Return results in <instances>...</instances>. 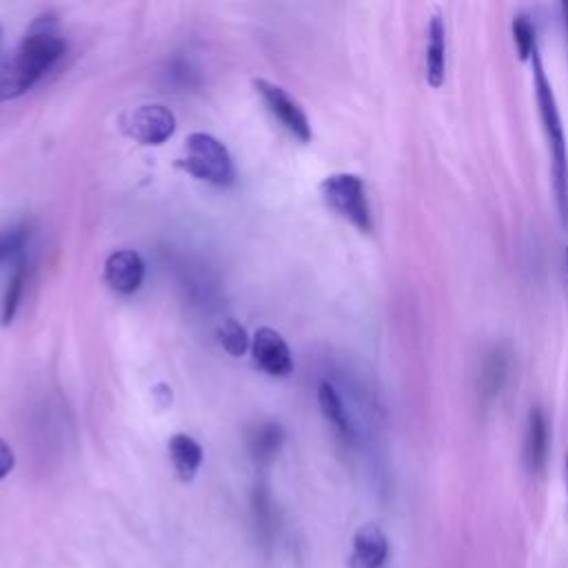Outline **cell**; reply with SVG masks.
Masks as SVG:
<instances>
[{
	"mask_svg": "<svg viewBox=\"0 0 568 568\" xmlns=\"http://www.w3.org/2000/svg\"><path fill=\"white\" fill-rule=\"evenodd\" d=\"M67 43L50 19H39L10 59H0V101L30 92L65 54Z\"/></svg>",
	"mask_w": 568,
	"mask_h": 568,
	"instance_id": "obj_1",
	"label": "cell"
},
{
	"mask_svg": "<svg viewBox=\"0 0 568 568\" xmlns=\"http://www.w3.org/2000/svg\"><path fill=\"white\" fill-rule=\"evenodd\" d=\"M530 65H533V87H535L537 112H539V120H541L548 158H550L553 193H555L561 227L568 229V145H566L564 123H561V114L557 107L553 85L544 72L539 50L533 54Z\"/></svg>",
	"mask_w": 568,
	"mask_h": 568,
	"instance_id": "obj_2",
	"label": "cell"
},
{
	"mask_svg": "<svg viewBox=\"0 0 568 568\" xmlns=\"http://www.w3.org/2000/svg\"><path fill=\"white\" fill-rule=\"evenodd\" d=\"M176 167L215 187H231L235 182V167L231 154L211 134H191L185 143L182 156L176 160Z\"/></svg>",
	"mask_w": 568,
	"mask_h": 568,
	"instance_id": "obj_3",
	"label": "cell"
},
{
	"mask_svg": "<svg viewBox=\"0 0 568 568\" xmlns=\"http://www.w3.org/2000/svg\"><path fill=\"white\" fill-rule=\"evenodd\" d=\"M323 198L334 213L362 233L374 231V213L367 187L356 173H334L323 182Z\"/></svg>",
	"mask_w": 568,
	"mask_h": 568,
	"instance_id": "obj_4",
	"label": "cell"
},
{
	"mask_svg": "<svg viewBox=\"0 0 568 568\" xmlns=\"http://www.w3.org/2000/svg\"><path fill=\"white\" fill-rule=\"evenodd\" d=\"M120 132L140 145H162L176 132V116L165 105H140L129 109L118 120Z\"/></svg>",
	"mask_w": 568,
	"mask_h": 568,
	"instance_id": "obj_5",
	"label": "cell"
},
{
	"mask_svg": "<svg viewBox=\"0 0 568 568\" xmlns=\"http://www.w3.org/2000/svg\"><path fill=\"white\" fill-rule=\"evenodd\" d=\"M255 92L260 94V98L264 101L266 109L280 120V125L287 129L292 136H296L301 143H309L312 140V123L305 114V109L298 105V101H294L287 92L282 87L266 83L262 78L253 81Z\"/></svg>",
	"mask_w": 568,
	"mask_h": 568,
	"instance_id": "obj_6",
	"label": "cell"
},
{
	"mask_svg": "<svg viewBox=\"0 0 568 568\" xmlns=\"http://www.w3.org/2000/svg\"><path fill=\"white\" fill-rule=\"evenodd\" d=\"M251 354L257 369H262L266 376L287 378L294 371V356L290 345L271 327H260L255 332Z\"/></svg>",
	"mask_w": 568,
	"mask_h": 568,
	"instance_id": "obj_7",
	"label": "cell"
},
{
	"mask_svg": "<svg viewBox=\"0 0 568 568\" xmlns=\"http://www.w3.org/2000/svg\"><path fill=\"white\" fill-rule=\"evenodd\" d=\"M143 280H145V262H143L140 253H136L132 249H123L107 257L105 282L109 284L112 292L132 296L140 290Z\"/></svg>",
	"mask_w": 568,
	"mask_h": 568,
	"instance_id": "obj_8",
	"label": "cell"
},
{
	"mask_svg": "<svg viewBox=\"0 0 568 568\" xmlns=\"http://www.w3.org/2000/svg\"><path fill=\"white\" fill-rule=\"evenodd\" d=\"M389 559V537L378 524H365L354 535L351 568H382Z\"/></svg>",
	"mask_w": 568,
	"mask_h": 568,
	"instance_id": "obj_9",
	"label": "cell"
},
{
	"mask_svg": "<svg viewBox=\"0 0 568 568\" xmlns=\"http://www.w3.org/2000/svg\"><path fill=\"white\" fill-rule=\"evenodd\" d=\"M424 67L429 87L440 90L446 81V23L440 14H433L427 25Z\"/></svg>",
	"mask_w": 568,
	"mask_h": 568,
	"instance_id": "obj_10",
	"label": "cell"
},
{
	"mask_svg": "<svg viewBox=\"0 0 568 568\" xmlns=\"http://www.w3.org/2000/svg\"><path fill=\"white\" fill-rule=\"evenodd\" d=\"M284 444V429L277 422H260L246 431V449L255 464H271Z\"/></svg>",
	"mask_w": 568,
	"mask_h": 568,
	"instance_id": "obj_11",
	"label": "cell"
},
{
	"mask_svg": "<svg viewBox=\"0 0 568 568\" xmlns=\"http://www.w3.org/2000/svg\"><path fill=\"white\" fill-rule=\"evenodd\" d=\"M548 455V422L539 407L530 409L524 435V460L530 471H541Z\"/></svg>",
	"mask_w": 568,
	"mask_h": 568,
	"instance_id": "obj_12",
	"label": "cell"
},
{
	"mask_svg": "<svg viewBox=\"0 0 568 568\" xmlns=\"http://www.w3.org/2000/svg\"><path fill=\"white\" fill-rule=\"evenodd\" d=\"M318 404H320L325 418L329 420V424L338 431V435L349 444L356 442V427L351 422V416L332 382H323L318 387Z\"/></svg>",
	"mask_w": 568,
	"mask_h": 568,
	"instance_id": "obj_13",
	"label": "cell"
},
{
	"mask_svg": "<svg viewBox=\"0 0 568 568\" xmlns=\"http://www.w3.org/2000/svg\"><path fill=\"white\" fill-rule=\"evenodd\" d=\"M169 457L182 482H191L202 464V446L187 433H176L169 440Z\"/></svg>",
	"mask_w": 568,
	"mask_h": 568,
	"instance_id": "obj_14",
	"label": "cell"
},
{
	"mask_svg": "<svg viewBox=\"0 0 568 568\" xmlns=\"http://www.w3.org/2000/svg\"><path fill=\"white\" fill-rule=\"evenodd\" d=\"M251 511H253V522L257 528V535L264 544H271L275 530H277V515H275V506L269 493L266 484H257L253 488V497H251Z\"/></svg>",
	"mask_w": 568,
	"mask_h": 568,
	"instance_id": "obj_15",
	"label": "cell"
},
{
	"mask_svg": "<svg viewBox=\"0 0 568 568\" xmlns=\"http://www.w3.org/2000/svg\"><path fill=\"white\" fill-rule=\"evenodd\" d=\"M25 284H28V262L21 255L17 260L14 273H12L10 284H8V290H6L3 307H0V320H3V325H10L17 318V312L21 307V301H23V294H25Z\"/></svg>",
	"mask_w": 568,
	"mask_h": 568,
	"instance_id": "obj_16",
	"label": "cell"
},
{
	"mask_svg": "<svg viewBox=\"0 0 568 568\" xmlns=\"http://www.w3.org/2000/svg\"><path fill=\"white\" fill-rule=\"evenodd\" d=\"M218 340L222 345V349L233 356L240 358L246 354L249 349V336L244 332V327L240 323H235L233 318H227L220 327H218Z\"/></svg>",
	"mask_w": 568,
	"mask_h": 568,
	"instance_id": "obj_17",
	"label": "cell"
},
{
	"mask_svg": "<svg viewBox=\"0 0 568 568\" xmlns=\"http://www.w3.org/2000/svg\"><path fill=\"white\" fill-rule=\"evenodd\" d=\"M28 238H30V229L25 224H17L0 231V264L12 257H21L25 251Z\"/></svg>",
	"mask_w": 568,
	"mask_h": 568,
	"instance_id": "obj_18",
	"label": "cell"
},
{
	"mask_svg": "<svg viewBox=\"0 0 568 568\" xmlns=\"http://www.w3.org/2000/svg\"><path fill=\"white\" fill-rule=\"evenodd\" d=\"M513 43L517 48V54L522 61L533 59V54L539 50L537 48V34H535V25L526 19V17H515L513 21Z\"/></svg>",
	"mask_w": 568,
	"mask_h": 568,
	"instance_id": "obj_19",
	"label": "cell"
},
{
	"mask_svg": "<svg viewBox=\"0 0 568 568\" xmlns=\"http://www.w3.org/2000/svg\"><path fill=\"white\" fill-rule=\"evenodd\" d=\"M14 464H17V455L12 446L6 440H0V482L14 471Z\"/></svg>",
	"mask_w": 568,
	"mask_h": 568,
	"instance_id": "obj_20",
	"label": "cell"
},
{
	"mask_svg": "<svg viewBox=\"0 0 568 568\" xmlns=\"http://www.w3.org/2000/svg\"><path fill=\"white\" fill-rule=\"evenodd\" d=\"M561 10V21H564V32H566V41H568V3L559 6Z\"/></svg>",
	"mask_w": 568,
	"mask_h": 568,
	"instance_id": "obj_21",
	"label": "cell"
},
{
	"mask_svg": "<svg viewBox=\"0 0 568 568\" xmlns=\"http://www.w3.org/2000/svg\"><path fill=\"white\" fill-rule=\"evenodd\" d=\"M566 264H568V249H566Z\"/></svg>",
	"mask_w": 568,
	"mask_h": 568,
	"instance_id": "obj_22",
	"label": "cell"
}]
</instances>
